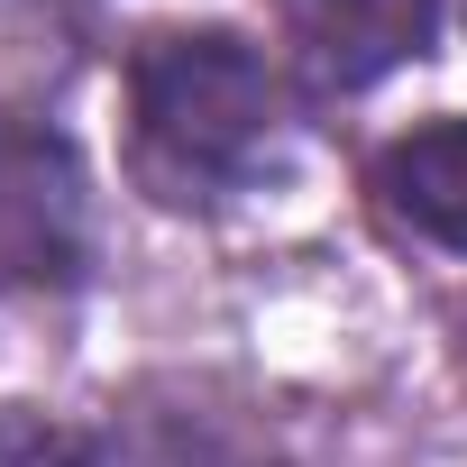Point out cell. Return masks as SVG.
Returning a JSON list of instances; mask_svg holds the SVG:
<instances>
[{
	"instance_id": "obj_1",
	"label": "cell",
	"mask_w": 467,
	"mask_h": 467,
	"mask_svg": "<svg viewBox=\"0 0 467 467\" xmlns=\"http://www.w3.org/2000/svg\"><path fill=\"white\" fill-rule=\"evenodd\" d=\"M285 74L229 28H156L129 56V174L156 211H220L285 165Z\"/></svg>"
},
{
	"instance_id": "obj_2",
	"label": "cell",
	"mask_w": 467,
	"mask_h": 467,
	"mask_svg": "<svg viewBox=\"0 0 467 467\" xmlns=\"http://www.w3.org/2000/svg\"><path fill=\"white\" fill-rule=\"evenodd\" d=\"M92 257V192L47 110H0V294L74 285Z\"/></svg>"
},
{
	"instance_id": "obj_3",
	"label": "cell",
	"mask_w": 467,
	"mask_h": 467,
	"mask_svg": "<svg viewBox=\"0 0 467 467\" xmlns=\"http://www.w3.org/2000/svg\"><path fill=\"white\" fill-rule=\"evenodd\" d=\"M275 37L303 92H376L385 74L421 65L440 37V0H275Z\"/></svg>"
},
{
	"instance_id": "obj_4",
	"label": "cell",
	"mask_w": 467,
	"mask_h": 467,
	"mask_svg": "<svg viewBox=\"0 0 467 467\" xmlns=\"http://www.w3.org/2000/svg\"><path fill=\"white\" fill-rule=\"evenodd\" d=\"M376 202L394 229H412L421 248L467 257V110L458 119H421L376 156Z\"/></svg>"
},
{
	"instance_id": "obj_5",
	"label": "cell",
	"mask_w": 467,
	"mask_h": 467,
	"mask_svg": "<svg viewBox=\"0 0 467 467\" xmlns=\"http://www.w3.org/2000/svg\"><path fill=\"white\" fill-rule=\"evenodd\" d=\"M65 74H74L65 0H0V110H47Z\"/></svg>"
},
{
	"instance_id": "obj_6",
	"label": "cell",
	"mask_w": 467,
	"mask_h": 467,
	"mask_svg": "<svg viewBox=\"0 0 467 467\" xmlns=\"http://www.w3.org/2000/svg\"><path fill=\"white\" fill-rule=\"evenodd\" d=\"M0 467H92V449L65 431V421H47V412H0Z\"/></svg>"
},
{
	"instance_id": "obj_7",
	"label": "cell",
	"mask_w": 467,
	"mask_h": 467,
	"mask_svg": "<svg viewBox=\"0 0 467 467\" xmlns=\"http://www.w3.org/2000/svg\"><path fill=\"white\" fill-rule=\"evenodd\" d=\"M458 19H467V0H458Z\"/></svg>"
}]
</instances>
